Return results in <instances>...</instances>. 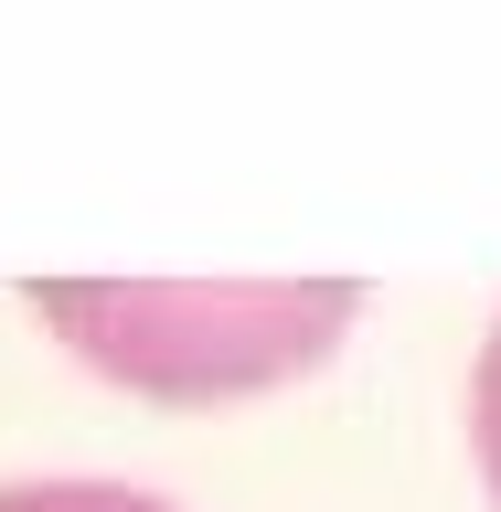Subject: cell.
I'll return each mask as SVG.
<instances>
[{
    "instance_id": "cell-3",
    "label": "cell",
    "mask_w": 501,
    "mask_h": 512,
    "mask_svg": "<svg viewBox=\"0 0 501 512\" xmlns=\"http://www.w3.org/2000/svg\"><path fill=\"white\" fill-rule=\"evenodd\" d=\"M470 448H480V480H491V502H501V320H491L480 374H470Z\"/></svg>"
},
{
    "instance_id": "cell-1",
    "label": "cell",
    "mask_w": 501,
    "mask_h": 512,
    "mask_svg": "<svg viewBox=\"0 0 501 512\" xmlns=\"http://www.w3.org/2000/svg\"><path fill=\"white\" fill-rule=\"evenodd\" d=\"M64 320V342L96 352L107 374L160 384V395H224V384H278L331 352L363 288H32Z\"/></svg>"
},
{
    "instance_id": "cell-2",
    "label": "cell",
    "mask_w": 501,
    "mask_h": 512,
    "mask_svg": "<svg viewBox=\"0 0 501 512\" xmlns=\"http://www.w3.org/2000/svg\"><path fill=\"white\" fill-rule=\"evenodd\" d=\"M0 512H171V502L128 491V480H22V491H0Z\"/></svg>"
}]
</instances>
